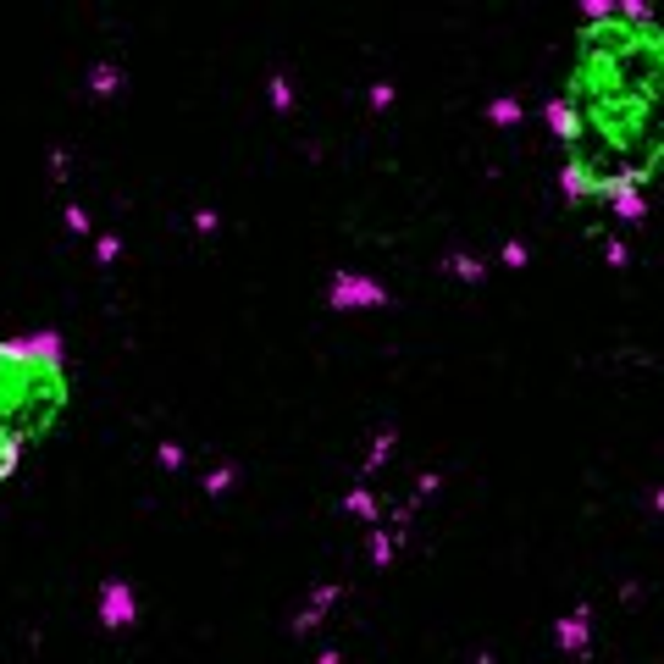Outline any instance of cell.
Masks as SVG:
<instances>
[{
  "label": "cell",
  "mask_w": 664,
  "mask_h": 664,
  "mask_svg": "<svg viewBox=\"0 0 664 664\" xmlns=\"http://www.w3.org/2000/svg\"><path fill=\"white\" fill-rule=\"evenodd\" d=\"M554 183L565 205L637 222L664 183V17L593 0L565 39L548 95Z\"/></svg>",
  "instance_id": "6da1fadb"
},
{
  "label": "cell",
  "mask_w": 664,
  "mask_h": 664,
  "mask_svg": "<svg viewBox=\"0 0 664 664\" xmlns=\"http://www.w3.org/2000/svg\"><path fill=\"white\" fill-rule=\"evenodd\" d=\"M72 410V366L56 332H0V493L34 465Z\"/></svg>",
  "instance_id": "7a4b0ae2"
}]
</instances>
